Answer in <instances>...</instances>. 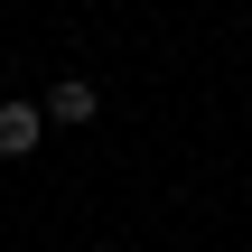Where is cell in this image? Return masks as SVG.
I'll use <instances>...</instances> for the list:
<instances>
[{
	"label": "cell",
	"instance_id": "cell-2",
	"mask_svg": "<svg viewBox=\"0 0 252 252\" xmlns=\"http://www.w3.org/2000/svg\"><path fill=\"white\" fill-rule=\"evenodd\" d=\"M37 122H47L37 103H0V159H28L37 150Z\"/></svg>",
	"mask_w": 252,
	"mask_h": 252
},
{
	"label": "cell",
	"instance_id": "cell-1",
	"mask_svg": "<svg viewBox=\"0 0 252 252\" xmlns=\"http://www.w3.org/2000/svg\"><path fill=\"white\" fill-rule=\"evenodd\" d=\"M94 103H103V94H94V84H84V75H56V84H47V103H37V112H47V122H94Z\"/></svg>",
	"mask_w": 252,
	"mask_h": 252
}]
</instances>
